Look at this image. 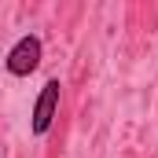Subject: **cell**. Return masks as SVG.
Wrapping results in <instances>:
<instances>
[{
  "label": "cell",
  "mask_w": 158,
  "mask_h": 158,
  "mask_svg": "<svg viewBox=\"0 0 158 158\" xmlns=\"http://www.w3.org/2000/svg\"><path fill=\"white\" fill-rule=\"evenodd\" d=\"M59 114V81H44V88H40L37 103H33V118H30V132L33 136H44L48 129H52V121Z\"/></svg>",
  "instance_id": "cell-2"
},
{
  "label": "cell",
  "mask_w": 158,
  "mask_h": 158,
  "mask_svg": "<svg viewBox=\"0 0 158 158\" xmlns=\"http://www.w3.org/2000/svg\"><path fill=\"white\" fill-rule=\"evenodd\" d=\"M40 37L37 33H26V37L15 40V48L7 52V59H4V66H7V74L11 77H30L33 70L40 66Z\"/></svg>",
  "instance_id": "cell-1"
}]
</instances>
